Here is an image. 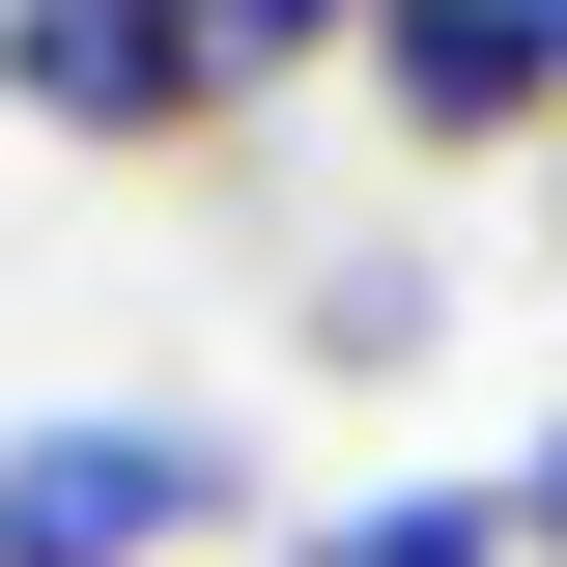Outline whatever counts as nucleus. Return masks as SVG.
I'll list each match as a JSON object with an SVG mask.
<instances>
[{"label":"nucleus","mask_w":567,"mask_h":567,"mask_svg":"<svg viewBox=\"0 0 567 567\" xmlns=\"http://www.w3.org/2000/svg\"><path fill=\"white\" fill-rule=\"evenodd\" d=\"M227 511H256V454L199 398H29L0 425V567H199Z\"/></svg>","instance_id":"nucleus-1"},{"label":"nucleus","mask_w":567,"mask_h":567,"mask_svg":"<svg viewBox=\"0 0 567 567\" xmlns=\"http://www.w3.org/2000/svg\"><path fill=\"white\" fill-rule=\"evenodd\" d=\"M369 114H398L425 171L567 142V0H369Z\"/></svg>","instance_id":"nucleus-2"},{"label":"nucleus","mask_w":567,"mask_h":567,"mask_svg":"<svg viewBox=\"0 0 567 567\" xmlns=\"http://www.w3.org/2000/svg\"><path fill=\"white\" fill-rule=\"evenodd\" d=\"M0 114L29 142H227V85L171 0H0Z\"/></svg>","instance_id":"nucleus-3"},{"label":"nucleus","mask_w":567,"mask_h":567,"mask_svg":"<svg viewBox=\"0 0 567 567\" xmlns=\"http://www.w3.org/2000/svg\"><path fill=\"white\" fill-rule=\"evenodd\" d=\"M284 567H539V539H511V454H483V483H454V454H398V483L284 511Z\"/></svg>","instance_id":"nucleus-4"},{"label":"nucleus","mask_w":567,"mask_h":567,"mask_svg":"<svg viewBox=\"0 0 567 567\" xmlns=\"http://www.w3.org/2000/svg\"><path fill=\"white\" fill-rule=\"evenodd\" d=\"M171 29H199L227 114H256V85H312V58H369V0H171Z\"/></svg>","instance_id":"nucleus-5"},{"label":"nucleus","mask_w":567,"mask_h":567,"mask_svg":"<svg viewBox=\"0 0 567 567\" xmlns=\"http://www.w3.org/2000/svg\"><path fill=\"white\" fill-rule=\"evenodd\" d=\"M284 341H312V369H425V256H312Z\"/></svg>","instance_id":"nucleus-6"},{"label":"nucleus","mask_w":567,"mask_h":567,"mask_svg":"<svg viewBox=\"0 0 567 567\" xmlns=\"http://www.w3.org/2000/svg\"><path fill=\"white\" fill-rule=\"evenodd\" d=\"M511 539H539V567H567V398H539V454H511Z\"/></svg>","instance_id":"nucleus-7"}]
</instances>
